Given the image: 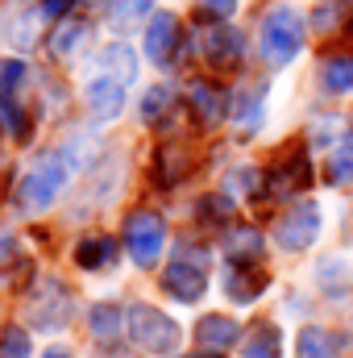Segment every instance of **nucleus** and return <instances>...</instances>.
Here are the masks:
<instances>
[{"mask_svg": "<svg viewBox=\"0 0 353 358\" xmlns=\"http://www.w3.org/2000/svg\"><path fill=\"white\" fill-rule=\"evenodd\" d=\"M241 358H283V334H278V325L258 321L246 334V342H241Z\"/></svg>", "mask_w": 353, "mask_h": 358, "instance_id": "obj_19", "label": "nucleus"}, {"mask_svg": "<svg viewBox=\"0 0 353 358\" xmlns=\"http://www.w3.org/2000/svg\"><path fill=\"white\" fill-rule=\"evenodd\" d=\"M171 113H175V88L158 84V88H150L142 96V121L146 125H167Z\"/></svg>", "mask_w": 353, "mask_h": 358, "instance_id": "obj_23", "label": "nucleus"}, {"mask_svg": "<svg viewBox=\"0 0 353 358\" xmlns=\"http://www.w3.org/2000/svg\"><path fill=\"white\" fill-rule=\"evenodd\" d=\"M8 263H21V250H17V242L4 234V238H0V275H4V267H8Z\"/></svg>", "mask_w": 353, "mask_h": 358, "instance_id": "obj_34", "label": "nucleus"}, {"mask_svg": "<svg viewBox=\"0 0 353 358\" xmlns=\"http://www.w3.org/2000/svg\"><path fill=\"white\" fill-rule=\"evenodd\" d=\"M179 17L175 13H154L150 17V25H146V55H150V63H158V67H171L179 55Z\"/></svg>", "mask_w": 353, "mask_h": 358, "instance_id": "obj_8", "label": "nucleus"}, {"mask_svg": "<svg viewBox=\"0 0 353 358\" xmlns=\"http://www.w3.org/2000/svg\"><path fill=\"white\" fill-rule=\"evenodd\" d=\"M237 13V0H200V17L204 21H225V17H233Z\"/></svg>", "mask_w": 353, "mask_h": 358, "instance_id": "obj_33", "label": "nucleus"}, {"mask_svg": "<svg viewBox=\"0 0 353 358\" xmlns=\"http://www.w3.org/2000/svg\"><path fill=\"white\" fill-rule=\"evenodd\" d=\"M237 104H241V108H237V117H241V129L250 134V129L258 125V117H262V88L246 92V96H241Z\"/></svg>", "mask_w": 353, "mask_h": 358, "instance_id": "obj_30", "label": "nucleus"}, {"mask_svg": "<svg viewBox=\"0 0 353 358\" xmlns=\"http://www.w3.org/2000/svg\"><path fill=\"white\" fill-rule=\"evenodd\" d=\"M262 234L254 229V225H237V229H229V238H225V255H229V263H237V267H254L258 259H262Z\"/></svg>", "mask_w": 353, "mask_h": 358, "instance_id": "obj_15", "label": "nucleus"}, {"mask_svg": "<svg viewBox=\"0 0 353 358\" xmlns=\"http://www.w3.org/2000/svg\"><path fill=\"white\" fill-rule=\"evenodd\" d=\"M129 338L137 342V350H146V355H154V358H167V355L179 350L183 329H179L163 308H154V304H133V308H129Z\"/></svg>", "mask_w": 353, "mask_h": 358, "instance_id": "obj_4", "label": "nucleus"}, {"mask_svg": "<svg viewBox=\"0 0 353 358\" xmlns=\"http://www.w3.org/2000/svg\"><path fill=\"white\" fill-rule=\"evenodd\" d=\"M125 325H129V317L121 313V304H91L88 329H91V338H96V342H117Z\"/></svg>", "mask_w": 353, "mask_h": 358, "instance_id": "obj_20", "label": "nucleus"}, {"mask_svg": "<svg viewBox=\"0 0 353 358\" xmlns=\"http://www.w3.org/2000/svg\"><path fill=\"white\" fill-rule=\"evenodd\" d=\"M25 76H29V67L21 59H4L0 63V100H13V92L25 84Z\"/></svg>", "mask_w": 353, "mask_h": 358, "instance_id": "obj_26", "label": "nucleus"}, {"mask_svg": "<svg viewBox=\"0 0 353 358\" xmlns=\"http://www.w3.org/2000/svg\"><path fill=\"white\" fill-rule=\"evenodd\" d=\"M42 358H71V350H63V346H54V350H46Z\"/></svg>", "mask_w": 353, "mask_h": 358, "instance_id": "obj_36", "label": "nucleus"}, {"mask_svg": "<svg viewBox=\"0 0 353 358\" xmlns=\"http://www.w3.org/2000/svg\"><path fill=\"white\" fill-rule=\"evenodd\" d=\"M96 71L108 76V80H117V84H129V80L137 76V55H133V46H125V42L104 46L100 59H96Z\"/></svg>", "mask_w": 353, "mask_h": 358, "instance_id": "obj_14", "label": "nucleus"}, {"mask_svg": "<svg viewBox=\"0 0 353 358\" xmlns=\"http://www.w3.org/2000/svg\"><path fill=\"white\" fill-rule=\"evenodd\" d=\"M295 355H299V358H337V355H341V342H337V334H333V329L308 325V329H299Z\"/></svg>", "mask_w": 353, "mask_h": 358, "instance_id": "obj_21", "label": "nucleus"}, {"mask_svg": "<svg viewBox=\"0 0 353 358\" xmlns=\"http://www.w3.org/2000/svg\"><path fill=\"white\" fill-rule=\"evenodd\" d=\"M266 271L258 267H237L233 263V271L225 275V292H229V300H237V304H254L258 296L266 292Z\"/></svg>", "mask_w": 353, "mask_h": 358, "instance_id": "obj_16", "label": "nucleus"}, {"mask_svg": "<svg viewBox=\"0 0 353 358\" xmlns=\"http://www.w3.org/2000/svg\"><path fill=\"white\" fill-rule=\"evenodd\" d=\"M163 246H167V221L150 208H137L129 213L125 221V250L137 267H154L163 259Z\"/></svg>", "mask_w": 353, "mask_h": 358, "instance_id": "obj_6", "label": "nucleus"}, {"mask_svg": "<svg viewBox=\"0 0 353 358\" xmlns=\"http://www.w3.org/2000/svg\"><path fill=\"white\" fill-rule=\"evenodd\" d=\"M121 104H125V84H117V80H108V76H96L88 84V113L91 117L108 121V117L121 113Z\"/></svg>", "mask_w": 353, "mask_h": 358, "instance_id": "obj_13", "label": "nucleus"}, {"mask_svg": "<svg viewBox=\"0 0 353 358\" xmlns=\"http://www.w3.org/2000/svg\"><path fill=\"white\" fill-rule=\"evenodd\" d=\"M229 213H233L229 196H204L200 200V221H225Z\"/></svg>", "mask_w": 353, "mask_h": 358, "instance_id": "obj_32", "label": "nucleus"}, {"mask_svg": "<svg viewBox=\"0 0 353 358\" xmlns=\"http://www.w3.org/2000/svg\"><path fill=\"white\" fill-rule=\"evenodd\" d=\"M29 355H33L29 334H25L21 325H8V329L0 334V358H29Z\"/></svg>", "mask_w": 353, "mask_h": 358, "instance_id": "obj_25", "label": "nucleus"}, {"mask_svg": "<svg viewBox=\"0 0 353 358\" xmlns=\"http://www.w3.org/2000/svg\"><path fill=\"white\" fill-rule=\"evenodd\" d=\"M237 338H241L237 321H233V317H220V313H208V317H200V325H195V346H200L204 355H225V350L237 346Z\"/></svg>", "mask_w": 353, "mask_h": 358, "instance_id": "obj_11", "label": "nucleus"}, {"mask_svg": "<svg viewBox=\"0 0 353 358\" xmlns=\"http://www.w3.org/2000/svg\"><path fill=\"white\" fill-rule=\"evenodd\" d=\"M163 292L179 304H195L208 292V250L183 242L175 250V259L167 263V271H163Z\"/></svg>", "mask_w": 353, "mask_h": 358, "instance_id": "obj_3", "label": "nucleus"}, {"mask_svg": "<svg viewBox=\"0 0 353 358\" xmlns=\"http://www.w3.org/2000/svg\"><path fill=\"white\" fill-rule=\"evenodd\" d=\"M187 171H191V155L179 142H163L158 155H154V179L163 187H175L179 179H187Z\"/></svg>", "mask_w": 353, "mask_h": 358, "instance_id": "obj_17", "label": "nucleus"}, {"mask_svg": "<svg viewBox=\"0 0 353 358\" xmlns=\"http://www.w3.org/2000/svg\"><path fill=\"white\" fill-rule=\"evenodd\" d=\"M303 50V17L291 4H274L262 17V59L270 67H287Z\"/></svg>", "mask_w": 353, "mask_h": 358, "instance_id": "obj_2", "label": "nucleus"}, {"mask_svg": "<svg viewBox=\"0 0 353 358\" xmlns=\"http://www.w3.org/2000/svg\"><path fill=\"white\" fill-rule=\"evenodd\" d=\"M75 263L84 271H104L117 263V238H104V234H91L75 246Z\"/></svg>", "mask_w": 353, "mask_h": 358, "instance_id": "obj_18", "label": "nucleus"}, {"mask_svg": "<svg viewBox=\"0 0 353 358\" xmlns=\"http://www.w3.org/2000/svg\"><path fill=\"white\" fill-rule=\"evenodd\" d=\"M71 4H75V0H46V4H42V13H46V17H67V13H71Z\"/></svg>", "mask_w": 353, "mask_h": 358, "instance_id": "obj_35", "label": "nucleus"}, {"mask_svg": "<svg viewBox=\"0 0 353 358\" xmlns=\"http://www.w3.org/2000/svg\"><path fill=\"white\" fill-rule=\"evenodd\" d=\"M329 183L353 187V134H345V142H337L329 155Z\"/></svg>", "mask_w": 353, "mask_h": 358, "instance_id": "obj_24", "label": "nucleus"}, {"mask_svg": "<svg viewBox=\"0 0 353 358\" xmlns=\"http://www.w3.org/2000/svg\"><path fill=\"white\" fill-rule=\"evenodd\" d=\"M71 313H75V296H71V287L63 279H42L25 300V321L33 329H42V334L63 329L71 321Z\"/></svg>", "mask_w": 353, "mask_h": 358, "instance_id": "obj_5", "label": "nucleus"}, {"mask_svg": "<svg viewBox=\"0 0 353 358\" xmlns=\"http://www.w3.org/2000/svg\"><path fill=\"white\" fill-rule=\"evenodd\" d=\"M350 29H353V25H350Z\"/></svg>", "mask_w": 353, "mask_h": 358, "instance_id": "obj_38", "label": "nucleus"}, {"mask_svg": "<svg viewBox=\"0 0 353 358\" xmlns=\"http://www.w3.org/2000/svg\"><path fill=\"white\" fill-rule=\"evenodd\" d=\"M308 179H312V171H308V155H303V146H295L278 167H270L266 187H270L274 196H295L299 187H308Z\"/></svg>", "mask_w": 353, "mask_h": 358, "instance_id": "obj_12", "label": "nucleus"}, {"mask_svg": "<svg viewBox=\"0 0 353 358\" xmlns=\"http://www.w3.org/2000/svg\"><path fill=\"white\" fill-rule=\"evenodd\" d=\"M0 121L8 125V134H13L17 142L29 138V117H25V108H21L17 100H0Z\"/></svg>", "mask_w": 353, "mask_h": 358, "instance_id": "obj_27", "label": "nucleus"}, {"mask_svg": "<svg viewBox=\"0 0 353 358\" xmlns=\"http://www.w3.org/2000/svg\"><path fill=\"white\" fill-rule=\"evenodd\" d=\"M150 8H154V0H112V4H108V13H112V21H117V25L137 21V17H146Z\"/></svg>", "mask_w": 353, "mask_h": 358, "instance_id": "obj_29", "label": "nucleus"}, {"mask_svg": "<svg viewBox=\"0 0 353 358\" xmlns=\"http://www.w3.org/2000/svg\"><path fill=\"white\" fill-rule=\"evenodd\" d=\"M316 238H320V208H316L312 200H299L291 213H283V217L274 221V242H278V250H287V255L308 250Z\"/></svg>", "mask_w": 353, "mask_h": 358, "instance_id": "obj_7", "label": "nucleus"}, {"mask_svg": "<svg viewBox=\"0 0 353 358\" xmlns=\"http://www.w3.org/2000/svg\"><path fill=\"white\" fill-rule=\"evenodd\" d=\"M320 283H324V292H337V287H345V283H350V271H345V263H337V259H324V263H320Z\"/></svg>", "mask_w": 353, "mask_h": 358, "instance_id": "obj_31", "label": "nucleus"}, {"mask_svg": "<svg viewBox=\"0 0 353 358\" xmlns=\"http://www.w3.org/2000/svg\"><path fill=\"white\" fill-rule=\"evenodd\" d=\"M100 358H129V355H121V350H104Z\"/></svg>", "mask_w": 353, "mask_h": 358, "instance_id": "obj_37", "label": "nucleus"}, {"mask_svg": "<svg viewBox=\"0 0 353 358\" xmlns=\"http://www.w3.org/2000/svg\"><path fill=\"white\" fill-rule=\"evenodd\" d=\"M75 167H80L75 150H46V155H38V159L21 171V179H17L13 204L25 208V213H38V208H46V204H54V196L67 187V179L75 176Z\"/></svg>", "mask_w": 353, "mask_h": 358, "instance_id": "obj_1", "label": "nucleus"}, {"mask_svg": "<svg viewBox=\"0 0 353 358\" xmlns=\"http://www.w3.org/2000/svg\"><path fill=\"white\" fill-rule=\"evenodd\" d=\"M187 104H191V117H195L204 129H212V125H220V121L229 117V92L216 88V84H208V80H195V84H191Z\"/></svg>", "mask_w": 353, "mask_h": 358, "instance_id": "obj_10", "label": "nucleus"}, {"mask_svg": "<svg viewBox=\"0 0 353 358\" xmlns=\"http://www.w3.org/2000/svg\"><path fill=\"white\" fill-rule=\"evenodd\" d=\"M200 50H204V59H208L216 71H225V67H237V63H241L246 38H241L237 29H229V25H212V29L200 38Z\"/></svg>", "mask_w": 353, "mask_h": 358, "instance_id": "obj_9", "label": "nucleus"}, {"mask_svg": "<svg viewBox=\"0 0 353 358\" xmlns=\"http://www.w3.org/2000/svg\"><path fill=\"white\" fill-rule=\"evenodd\" d=\"M320 84L329 92H337V96L353 92V55H329L320 63Z\"/></svg>", "mask_w": 353, "mask_h": 358, "instance_id": "obj_22", "label": "nucleus"}, {"mask_svg": "<svg viewBox=\"0 0 353 358\" xmlns=\"http://www.w3.org/2000/svg\"><path fill=\"white\" fill-rule=\"evenodd\" d=\"M84 34H88V25H84V21H67L63 29H54V42H50V46H54V55H71V50L80 46V38H84Z\"/></svg>", "mask_w": 353, "mask_h": 358, "instance_id": "obj_28", "label": "nucleus"}]
</instances>
